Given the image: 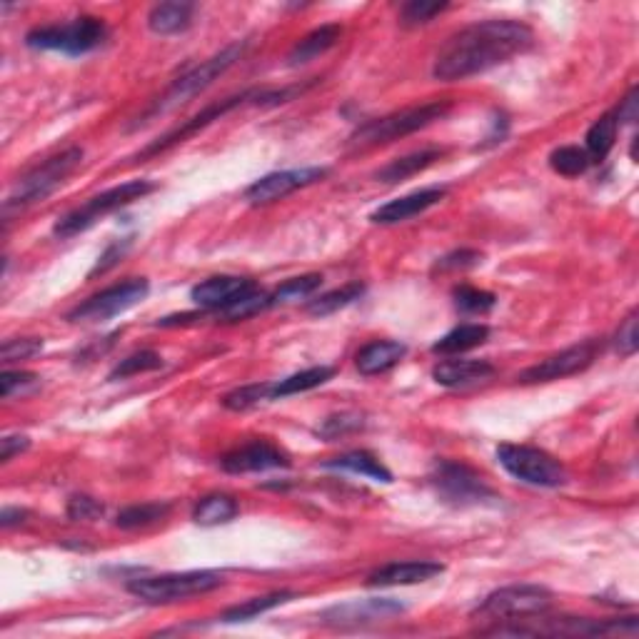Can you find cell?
Listing matches in <instances>:
<instances>
[{
  "label": "cell",
  "mask_w": 639,
  "mask_h": 639,
  "mask_svg": "<svg viewBox=\"0 0 639 639\" xmlns=\"http://www.w3.org/2000/svg\"><path fill=\"white\" fill-rule=\"evenodd\" d=\"M535 45V30L522 20L492 18L472 23L447 38L437 50L432 75L442 83L472 78L527 53Z\"/></svg>",
  "instance_id": "cell-1"
},
{
  "label": "cell",
  "mask_w": 639,
  "mask_h": 639,
  "mask_svg": "<svg viewBox=\"0 0 639 639\" xmlns=\"http://www.w3.org/2000/svg\"><path fill=\"white\" fill-rule=\"evenodd\" d=\"M245 50H248V40H240V43L228 45V48H223L220 53H215L213 58L203 60V63L195 65L193 70H188V73H183L180 78H175L173 83H170V88L165 90V93L160 95V98L155 100V103L150 105V108L145 110L138 120H135L133 128H140V125L150 123V120L158 118V115H165L170 113V110L180 108L183 103L193 100L195 95L208 90L210 85L220 78V75L228 73V70L233 68L240 58H243Z\"/></svg>",
  "instance_id": "cell-2"
},
{
  "label": "cell",
  "mask_w": 639,
  "mask_h": 639,
  "mask_svg": "<svg viewBox=\"0 0 639 639\" xmlns=\"http://www.w3.org/2000/svg\"><path fill=\"white\" fill-rule=\"evenodd\" d=\"M450 100H432V103L412 105V108L397 110V113L382 115V118L367 120L362 123L355 133L350 135L347 145L357 150L377 148V145H387L392 140H400L405 135L417 133V130L427 128V125L437 123L450 113Z\"/></svg>",
  "instance_id": "cell-3"
},
{
  "label": "cell",
  "mask_w": 639,
  "mask_h": 639,
  "mask_svg": "<svg viewBox=\"0 0 639 639\" xmlns=\"http://www.w3.org/2000/svg\"><path fill=\"white\" fill-rule=\"evenodd\" d=\"M80 163H83V150L68 148L63 150V153L38 163L35 168H30L25 175H20L3 203L5 220H8L13 213H20V210L30 208V205L43 203L53 190H58L60 185L65 183V178H68V175L73 173Z\"/></svg>",
  "instance_id": "cell-4"
},
{
  "label": "cell",
  "mask_w": 639,
  "mask_h": 639,
  "mask_svg": "<svg viewBox=\"0 0 639 639\" xmlns=\"http://www.w3.org/2000/svg\"><path fill=\"white\" fill-rule=\"evenodd\" d=\"M108 40V25L95 15H80L63 25H43L25 35V45L33 50H53L63 55H85L98 50Z\"/></svg>",
  "instance_id": "cell-5"
},
{
  "label": "cell",
  "mask_w": 639,
  "mask_h": 639,
  "mask_svg": "<svg viewBox=\"0 0 639 639\" xmlns=\"http://www.w3.org/2000/svg\"><path fill=\"white\" fill-rule=\"evenodd\" d=\"M223 587V575L213 570L193 572H168V575L138 577L128 582V592L148 605H173L188 597L208 595Z\"/></svg>",
  "instance_id": "cell-6"
},
{
  "label": "cell",
  "mask_w": 639,
  "mask_h": 639,
  "mask_svg": "<svg viewBox=\"0 0 639 639\" xmlns=\"http://www.w3.org/2000/svg\"><path fill=\"white\" fill-rule=\"evenodd\" d=\"M153 190L155 185L150 183V180H130V183L115 185V188L105 190V193L100 195H93V198L85 200L80 208L70 210L63 218H58L53 233L58 235V238H73V235L85 233V230L93 228L100 218L125 208V205L135 203V200L145 198V195H150Z\"/></svg>",
  "instance_id": "cell-7"
},
{
  "label": "cell",
  "mask_w": 639,
  "mask_h": 639,
  "mask_svg": "<svg viewBox=\"0 0 639 639\" xmlns=\"http://www.w3.org/2000/svg\"><path fill=\"white\" fill-rule=\"evenodd\" d=\"M497 462L505 467L507 475L525 482V485L552 490V487H562L567 482V470L562 467V462L540 447L505 442V445L497 447Z\"/></svg>",
  "instance_id": "cell-8"
},
{
  "label": "cell",
  "mask_w": 639,
  "mask_h": 639,
  "mask_svg": "<svg viewBox=\"0 0 639 639\" xmlns=\"http://www.w3.org/2000/svg\"><path fill=\"white\" fill-rule=\"evenodd\" d=\"M552 607V592L542 585H512L490 592L477 605L475 615L490 622H512L545 615Z\"/></svg>",
  "instance_id": "cell-9"
},
{
  "label": "cell",
  "mask_w": 639,
  "mask_h": 639,
  "mask_svg": "<svg viewBox=\"0 0 639 639\" xmlns=\"http://www.w3.org/2000/svg\"><path fill=\"white\" fill-rule=\"evenodd\" d=\"M430 482L437 495L455 507H472L495 500V490L482 480L480 472H475L465 462L437 460Z\"/></svg>",
  "instance_id": "cell-10"
},
{
  "label": "cell",
  "mask_w": 639,
  "mask_h": 639,
  "mask_svg": "<svg viewBox=\"0 0 639 639\" xmlns=\"http://www.w3.org/2000/svg\"><path fill=\"white\" fill-rule=\"evenodd\" d=\"M150 293V283L145 278H133L128 283L113 285L103 293L93 295L85 303H80L73 313L68 315L70 322H103L123 315L125 310L135 308L145 295Z\"/></svg>",
  "instance_id": "cell-11"
},
{
  "label": "cell",
  "mask_w": 639,
  "mask_h": 639,
  "mask_svg": "<svg viewBox=\"0 0 639 639\" xmlns=\"http://www.w3.org/2000/svg\"><path fill=\"white\" fill-rule=\"evenodd\" d=\"M602 350L600 340H582L577 345L567 347V350L557 352V355H550L547 360L537 362V365L527 367L525 372L517 375V380L522 385H537V382H552V380H562V377H572L585 372L592 362L597 360Z\"/></svg>",
  "instance_id": "cell-12"
},
{
  "label": "cell",
  "mask_w": 639,
  "mask_h": 639,
  "mask_svg": "<svg viewBox=\"0 0 639 639\" xmlns=\"http://www.w3.org/2000/svg\"><path fill=\"white\" fill-rule=\"evenodd\" d=\"M405 612V605L392 597H370V600H350L342 605L327 607L320 615L325 625L332 627H362L385 622L390 617H397Z\"/></svg>",
  "instance_id": "cell-13"
},
{
  "label": "cell",
  "mask_w": 639,
  "mask_h": 639,
  "mask_svg": "<svg viewBox=\"0 0 639 639\" xmlns=\"http://www.w3.org/2000/svg\"><path fill=\"white\" fill-rule=\"evenodd\" d=\"M327 175V168H295V170H278V173L263 175L253 185L245 188V200L250 205H270L285 195L295 193L300 188L318 183Z\"/></svg>",
  "instance_id": "cell-14"
},
{
  "label": "cell",
  "mask_w": 639,
  "mask_h": 639,
  "mask_svg": "<svg viewBox=\"0 0 639 639\" xmlns=\"http://www.w3.org/2000/svg\"><path fill=\"white\" fill-rule=\"evenodd\" d=\"M220 467L230 475H248V472H268V470H285L290 467L288 452L280 450L278 445L268 440H255L238 450L228 452L220 460Z\"/></svg>",
  "instance_id": "cell-15"
},
{
  "label": "cell",
  "mask_w": 639,
  "mask_h": 639,
  "mask_svg": "<svg viewBox=\"0 0 639 639\" xmlns=\"http://www.w3.org/2000/svg\"><path fill=\"white\" fill-rule=\"evenodd\" d=\"M258 290V285L248 278H238V275H218V278H208L203 283L195 285L190 290V298H193L195 305L205 310H220L223 313L225 308L235 305L238 300L248 298Z\"/></svg>",
  "instance_id": "cell-16"
},
{
  "label": "cell",
  "mask_w": 639,
  "mask_h": 639,
  "mask_svg": "<svg viewBox=\"0 0 639 639\" xmlns=\"http://www.w3.org/2000/svg\"><path fill=\"white\" fill-rule=\"evenodd\" d=\"M447 195V188H425L417 190V193L402 195V198L390 200L382 208H377L375 213L370 215L372 223L377 225H397L405 223V220L415 218V215H422L425 210L435 208L442 198Z\"/></svg>",
  "instance_id": "cell-17"
},
{
  "label": "cell",
  "mask_w": 639,
  "mask_h": 639,
  "mask_svg": "<svg viewBox=\"0 0 639 639\" xmlns=\"http://www.w3.org/2000/svg\"><path fill=\"white\" fill-rule=\"evenodd\" d=\"M445 567L440 562L432 560H410V562H390V565L380 567L367 577L370 587H405V585H420V582L435 580L442 575Z\"/></svg>",
  "instance_id": "cell-18"
},
{
  "label": "cell",
  "mask_w": 639,
  "mask_h": 639,
  "mask_svg": "<svg viewBox=\"0 0 639 639\" xmlns=\"http://www.w3.org/2000/svg\"><path fill=\"white\" fill-rule=\"evenodd\" d=\"M495 375V365L487 360H445L432 370L437 385L467 387L485 382Z\"/></svg>",
  "instance_id": "cell-19"
},
{
  "label": "cell",
  "mask_w": 639,
  "mask_h": 639,
  "mask_svg": "<svg viewBox=\"0 0 639 639\" xmlns=\"http://www.w3.org/2000/svg\"><path fill=\"white\" fill-rule=\"evenodd\" d=\"M405 355H407V347L402 345V342L375 340L357 352L355 365H357V370H360V375L372 377V375H382V372H387V370H392L395 365H400V360Z\"/></svg>",
  "instance_id": "cell-20"
},
{
  "label": "cell",
  "mask_w": 639,
  "mask_h": 639,
  "mask_svg": "<svg viewBox=\"0 0 639 639\" xmlns=\"http://www.w3.org/2000/svg\"><path fill=\"white\" fill-rule=\"evenodd\" d=\"M342 38V25L337 23H327L320 25V28L310 30L305 38H300L298 43L293 45V50L288 53V65L298 68V65L313 63L315 58L325 55L327 50L335 48Z\"/></svg>",
  "instance_id": "cell-21"
},
{
  "label": "cell",
  "mask_w": 639,
  "mask_h": 639,
  "mask_svg": "<svg viewBox=\"0 0 639 639\" xmlns=\"http://www.w3.org/2000/svg\"><path fill=\"white\" fill-rule=\"evenodd\" d=\"M195 3L185 0H170V3L155 5L148 13V28L158 35H175L190 28L195 15Z\"/></svg>",
  "instance_id": "cell-22"
},
{
  "label": "cell",
  "mask_w": 639,
  "mask_h": 639,
  "mask_svg": "<svg viewBox=\"0 0 639 639\" xmlns=\"http://www.w3.org/2000/svg\"><path fill=\"white\" fill-rule=\"evenodd\" d=\"M322 467H327V470L352 472V475H362V477H367V480L385 482V485H390L392 482V472L387 470V467L367 450L347 452V455H340V457H335V460L325 462Z\"/></svg>",
  "instance_id": "cell-23"
},
{
  "label": "cell",
  "mask_w": 639,
  "mask_h": 639,
  "mask_svg": "<svg viewBox=\"0 0 639 639\" xmlns=\"http://www.w3.org/2000/svg\"><path fill=\"white\" fill-rule=\"evenodd\" d=\"M442 158V150L437 148H425V150H417V153L405 155V158H397L392 163H387L385 168H380L375 173L377 180L382 183H402V180L412 178V175L422 173V170L430 168L435 160Z\"/></svg>",
  "instance_id": "cell-24"
},
{
  "label": "cell",
  "mask_w": 639,
  "mask_h": 639,
  "mask_svg": "<svg viewBox=\"0 0 639 639\" xmlns=\"http://www.w3.org/2000/svg\"><path fill=\"white\" fill-rule=\"evenodd\" d=\"M238 512L240 505L235 502V497L215 492V495H205L203 500H198V505L193 507V522L200 527L228 525L238 517Z\"/></svg>",
  "instance_id": "cell-25"
},
{
  "label": "cell",
  "mask_w": 639,
  "mask_h": 639,
  "mask_svg": "<svg viewBox=\"0 0 639 639\" xmlns=\"http://www.w3.org/2000/svg\"><path fill=\"white\" fill-rule=\"evenodd\" d=\"M487 337H490V327L482 325V322H467V325L455 327V330L447 332L445 337L432 345V352H440V355H460V352L475 350V347L485 345Z\"/></svg>",
  "instance_id": "cell-26"
},
{
  "label": "cell",
  "mask_w": 639,
  "mask_h": 639,
  "mask_svg": "<svg viewBox=\"0 0 639 639\" xmlns=\"http://www.w3.org/2000/svg\"><path fill=\"white\" fill-rule=\"evenodd\" d=\"M332 375H335L332 367L318 365V367H308V370L303 372H295V375L285 377V380L270 382V400H283V397L315 390V387L325 385Z\"/></svg>",
  "instance_id": "cell-27"
},
{
  "label": "cell",
  "mask_w": 639,
  "mask_h": 639,
  "mask_svg": "<svg viewBox=\"0 0 639 639\" xmlns=\"http://www.w3.org/2000/svg\"><path fill=\"white\" fill-rule=\"evenodd\" d=\"M617 133H620V120H617L615 110H612V113H605L600 120L592 123V128L587 130V138H585L587 140L585 150L587 155H590L592 163L605 160L607 155H610V150L615 148Z\"/></svg>",
  "instance_id": "cell-28"
},
{
  "label": "cell",
  "mask_w": 639,
  "mask_h": 639,
  "mask_svg": "<svg viewBox=\"0 0 639 639\" xmlns=\"http://www.w3.org/2000/svg\"><path fill=\"white\" fill-rule=\"evenodd\" d=\"M295 597V592H273V595H263V597H253V600L243 602V605H235L230 610H225L220 615V622L225 625H238V622H250L255 617L265 615V612L275 610V607L285 605Z\"/></svg>",
  "instance_id": "cell-29"
},
{
  "label": "cell",
  "mask_w": 639,
  "mask_h": 639,
  "mask_svg": "<svg viewBox=\"0 0 639 639\" xmlns=\"http://www.w3.org/2000/svg\"><path fill=\"white\" fill-rule=\"evenodd\" d=\"M170 512L168 502H143V505H130L125 510L118 512L115 517V525L120 530H140V527L155 525V522L163 520Z\"/></svg>",
  "instance_id": "cell-30"
},
{
  "label": "cell",
  "mask_w": 639,
  "mask_h": 639,
  "mask_svg": "<svg viewBox=\"0 0 639 639\" xmlns=\"http://www.w3.org/2000/svg\"><path fill=\"white\" fill-rule=\"evenodd\" d=\"M322 285V275L310 273V275H300V278L288 280V283L280 285L275 293H270V308H278V305H293L300 303V300L313 298Z\"/></svg>",
  "instance_id": "cell-31"
},
{
  "label": "cell",
  "mask_w": 639,
  "mask_h": 639,
  "mask_svg": "<svg viewBox=\"0 0 639 639\" xmlns=\"http://www.w3.org/2000/svg\"><path fill=\"white\" fill-rule=\"evenodd\" d=\"M365 295V285L362 283H350L345 285V288L340 290H332V293L327 295H320V298L310 300L308 303V313L310 315H332L337 313V310L342 308H350L352 303H357V300Z\"/></svg>",
  "instance_id": "cell-32"
},
{
  "label": "cell",
  "mask_w": 639,
  "mask_h": 639,
  "mask_svg": "<svg viewBox=\"0 0 639 639\" xmlns=\"http://www.w3.org/2000/svg\"><path fill=\"white\" fill-rule=\"evenodd\" d=\"M592 165L590 155L580 145H562V148L552 150L550 155V168L555 173L565 175V178H577V175L585 173Z\"/></svg>",
  "instance_id": "cell-33"
},
{
  "label": "cell",
  "mask_w": 639,
  "mask_h": 639,
  "mask_svg": "<svg viewBox=\"0 0 639 639\" xmlns=\"http://www.w3.org/2000/svg\"><path fill=\"white\" fill-rule=\"evenodd\" d=\"M163 367V357L153 350H138L133 355H128L125 360H120L115 365V370L110 372V380H125V377L140 375V372H150V370H160Z\"/></svg>",
  "instance_id": "cell-34"
},
{
  "label": "cell",
  "mask_w": 639,
  "mask_h": 639,
  "mask_svg": "<svg viewBox=\"0 0 639 639\" xmlns=\"http://www.w3.org/2000/svg\"><path fill=\"white\" fill-rule=\"evenodd\" d=\"M452 298H455V308L467 315L490 313V310L497 305L495 295L487 293V290L470 288V285H460V288H455Z\"/></svg>",
  "instance_id": "cell-35"
},
{
  "label": "cell",
  "mask_w": 639,
  "mask_h": 639,
  "mask_svg": "<svg viewBox=\"0 0 639 639\" xmlns=\"http://www.w3.org/2000/svg\"><path fill=\"white\" fill-rule=\"evenodd\" d=\"M270 400V382H255V385L238 387L223 397V405L233 412H245L250 407H258L260 402Z\"/></svg>",
  "instance_id": "cell-36"
},
{
  "label": "cell",
  "mask_w": 639,
  "mask_h": 639,
  "mask_svg": "<svg viewBox=\"0 0 639 639\" xmlns=\"http://www.w3.org/2000/svg\"><path fill=\"white\" fill-rule=\"evenodd\" d=\"M450 8V3H437V0H410L400 8V23L407 28L415 25H427L437 18L440 13Z\"/></svg>",
  "instance_id": "cell-37"
},
{
  "label": "cell",
  "mask_w": 639,
  "mask_h": 639,
  "mask_svg": "<svg viewBox=\"0 0 639 639\" xmlns=\"http://www.w3.org/2000/svg\"><path fill=\"white\" fill-rule=\"evenodd\" d=\"M38 387H40V377L33 375V372L5 370L3 375H0V395H3L5 400H10V397L30 395V392H35Z\"/></svg>",
  "instance_id": "cell-38"
},
{
  "label": "cell",
  "mask_w": 639,
  "mask_h": 639,
  "mask_svg": "<svg viewBox=\"0 0 639 639\" xmlns=\"http://www.w3.org/2000/svg\"><path fill=\"white\" fill-rule=\"evenodd\" d=\"M38 352H43V340L38 337H13V340H5L0 347V362L10 365V362H23L35 357Z\"/></svg>",
  "instance_id": "cell-39"
},
{
  "label": "cell",
  "mask_w": 639,
  "mask_h": 639,
  "mask_svg": "<svg viewBox=\"0 0 639 639\" xmlns=\"http://www.w3.org/2000/svg\"><path fill=\"white\" fill-rule=\"evenodd\" d=\"M265 310H270V293H260V290H255L253 295H248V298L238 300L235 305L225 308L223 318L230 322H238L245 318H253V315L258 313H265Z\"/></svg>",
  "instance_id": "cell-40"
},
{
  "label": "cell",
  "mask_w": 639,
  "mask_h": 639,
  "mask_svg": "<svg viewBox=\"0 0 639 639\" xmlns=\"http://www.w3.org/2000/svg\"><path fill=\"white\" fill-rule=\"evenodd\" d=\"M365 425L360 415L355 412H342V415H332L322 422V427H318V435L327 437V440H335V437L347 435V432H355Z\"/></svg>",
  "instance_id": "cell-41"
},
{
  "label": "cell",
  "mask_w": 639,
  "mask_h": 639,
  "mask_svg": "<svg viewBox=\"0 0 639 639\" xmlns=\"http://www.w3.org/2000/svg\"><path fill=\"white\" fill-rule=\"evenodd\" d=\"M105 512L103 502L88 495H75L68 502V517L75 522H93Z\"/></svg>",
  "instance_id": "cell-42"
},
{
  "label": "cell",
  "mask_w": 639,
  "mask_h": 639,
  "mask_svg": "<svg viewBox=\"0 0 639 639\" xmlns=\"http://www.w3.org/2000/svg\"><path fill=\"white\" fill-rule=\"evenodd\" d=\"M615 345H617V352H620L622 357H632L637 352V347H639L637 310H632V313L625 318V322L620 325V330H617V337H615Z\"/></svg>",
  "instance_id": "cell-43"
},
{
  "label": "cell",
  "mask_w": 639,
  "mask_h": 639,
  "mask_svg": "<svg viewBox=\"0 0 639 639\" xmlns=\"http://www.w3.org/2000/svg\"><path fill=\"white\" fill-rule=\"evenodd\" d=\"M482 263V255L477 250H455L435 263L437 273H452V270H467Z\"/></svg>",
  "instance_id": "cell-44"
},
{
  "label": "cell",
  "mask_w": 639,
  "mask_h": 639,
  "mask_svg": "<svg viewBox=\"0 0 639 639\" xmlns=\"http://www.w3.org/2000/svg\"><path fill=\"white\" fill-rule=\"evenodd\" d=\"M637 98H639V90L632 88L630 93L625 95V100H620V105L615 108L620 125H632L637 120V115H639V100Z\"/></svg>",
  "instance_id": "cell-45"
},
{
  "label": "cell",
  "mask_w": 639,
  "mask_h": 639,
  "mask_svg": "<svg viewBox=\"0 0 639 639\" xmlns=\"http://www.w3.org/2000/svg\"><path fill=\"white\" fill-rule=\"evenodd\" d=\"M30 447V440L25 435H8L0 442V460L10 462L15 455L25 452Z\"/></svg>",
  "instance_id": "cell-46"
},
{
  "label": "cell",
  "mask_w": 639,
  "mask_h": 639,
  "mask_svg": "<svg viewBox=\"0 0 639 639\" xmlns=\"http://www.w3.org/2000/svg\"><path fill=\"white\" fill-rule=\"evenodd\" d=\"M128 248H130V238L123 240V243H115L113 248H110L108 253H105L103 258L98 260V265H95V268L90 270V278H95V275H98V273H105V270H108V268H113V265L118 263L120 258H123L125 250H128Z\"/></svg>",
  "instance_id": "cell-47"
},
{
  "label": "cell",
  "mask_w": 639,
  "mask_h": 639,
  "mask_svg": "<svg viewBox=\"0 0 639 639\" xmlns=\"http://www.w3.org/2000/svg\"><path fill=\"white\" fill-rule=\"evenodd\" d=\"M25 517H28V512L20 510V507H3V512H0V525H3V530H10L13 525L25 522Z\"/></svg>",
  "instance_id": "cell-48"
}]
</instances>
